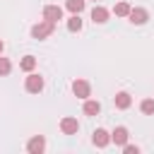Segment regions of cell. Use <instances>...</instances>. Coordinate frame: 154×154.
I'll use <instances>...</instances> for the list:
<instances>
[{
	"label": "cell",
	"mask_w": 154,
	"mask_h": 154,
	"mask_svg": "<svg viewBox=\"0 0 154 154\" xmlns=\"http://www.w3.org/2000/svg\"><path fill=\"white\" fill-rule=\"evenodd\" d=\"M53 31H55V24H53V22H48V19H43V22H38V24H34V26H31V36H34V38H38V41H41V38H48Z\"/></svg>",
	"instance_id": "1"
},
{
	"label": "cell",
	"mask_w": 154,
	"mask_h": 154,
	"mask_svg": "<svg viewBox=\"0 0 154 154\" xmlns=\"http://www.w3.org/2000/svg\"><path fill=\"white\" fill-rule=\"evenodd\" d=\"M24 87H26V91H29V94H38V91L43 89V77H41V75L29 72V77H26V82H24Z\"/></svg>",
	"instance_id": "2"
},
{
	"label": "cell",
	"mask_w": 154,
	"mask_h": 154,
	"mask_svg": "<svg viewBox=\"0 0 154 154\" xmlns=\"http://www.w3.org/2000/svg\"><path fill=\"white\" fill-rule=\"evenodd\" d=\"M72 91H75V96H77V99H89L91 87H89V82H87V79H75V82H72Z\"/></svg>",
	"instance_id": "3"
},
{
	"label": "cell",
	"mask_w": 154,
	"mask_h": 154,
	"mask_svg": "<svg viewBox=\"0 0 154 154\" xmlns=\"http://www.w3.org/2000/svg\"><path fill=\"white\" fill-rule=\"evenodd\" d=\"M43 19L58 24V22L63 19V7H58V5H46V7H43Z\"/></svg>",
	"instance_id": "4"
},
{
	"label": "cell",
	"mask_w": 154,
	"mask_h": 154,
	"mask_svg": "<svg viewBox=\"0 0 154 154\" xmlns=\"http://www.w3.org/2000/svg\"><path fill=\"white\" fill-rule=\"evenodd\" d=\"M128 17H130V22H132V24H137V26H140V24H144V22L149 19V12H147L144 7H132Z\"/></svg>",
	"instance_id": "5"
},
{
	"label": "cell",
	"mask_w": 154,
	"mask_h": 154,
	"mask_svg": "<svg viewBox=\"0 0 154 154\" xmlns=\"http://www.w3.org/2000/svg\"><path fill=\"white\" fill-rule=\"evenodd\" d=\"M60 130H63V135H75L77 130H79V123H77V118H63L60 120Z\"/></svg>",
	"instance_id": "6"
},
{
	"label": "cell",
	"mask_w": 154,
	"mask_h": 154,
	"mask_svg": "<svg viewBox=\"0 0 154 154\" xmlns=\"http://www.w3.org/2000/svg\"><path fill=\"white\" fill-rule=\"evenodd\" d=\"M91 142H94L96 147H106V144L111 142V132H106L103 128H96L94 135H91Z\"/></svg>",
	"instance_id": "7"
},
{
	"label": "cell",
	"mask_w": 154,
	"mask_h": 154,
	"mask_svg": "<svg viewBox=\"0 0 154 154\" xmlns=\"http://www.w3.org/2000/svg\"><path fill=\"white\" fill-rule=\"evenodd\" d=\"M26 149H29L31 154H41V152L46 149V140H43V135H36V137H31V140L26 142Z\"/></svg>",
	"instance_id": "8"
},
{
	"label": "cell",
	"mask_w": 154,
	"mask_h": 154,
	"mask_svg": "<svg viewBox=\"0 0 154 154\" xmlns=\"http://www.w3.org/2000/svg\"><path fill=\"white\" fill-rule=\"evenodd\" d=\"M128 135H130V132H128V128H123V125H118V128H116V130L111 132V142H116L118 147H123V144L128 142Z\"/></svg>",
	"instance_id": "9"
},
{
	"label": "cell",
	"mask_w": 154,
	"mask_h": 154,
	"mask_svg": "<svg viewBox=\"0 0 154 154\" xmlns=\"http://www.w3.org/2000/svg\"><path fill=\"white\" fill-rule=\"evenodd\" d=\"M91 19H94V24H106V22H108V10L101 7V5H96V7L91 10Z\"/></svg>",
	"instance_id": "10"
},
{
	"label": "cell",
	"mask_w": 154,
	"mask_h": 154,
	"mask_svg": "<svg viewBox=\"0 0 154 154\" xmlns=\"http://www.w3.org/2000/svg\"><path fill=\"white\" fill-rule=\"evenodd\" d=\"M130 106H132V96H130L128 91H118V94H116V108L125 111V108H130Z\"/></svg>",
	"instance_id": "11"
},
{
	"label": "cell",
	"mask_w": 154,
	"mask_h": 154,
	"mask_svg": "<svg viewBox=\"0 0 154 154\" xmlns=\"http://www.w3.org/2000/svg\"><path fill=\"white\" fill-rule=\"evenodd\" d=\"M99 111H101V103H99V101L84 99V113H87V116H99Z\"/></svg>",
	"instance_id": "12"
},
{
	"label": "cell",
	"mask_w": 154,
	"mask_h": 154,
	"mask_svg": "<svg viewBox=\"0 0 154 154\" xmlns=\"http://www.w3.org/2000/svg\"><path fill=\"white\" fill-rule=\"evenodd\" d=\"M84 5H87V0H67V2H65V7H67L72 14H79V12L84 10Z\"/></svg>",
	"instance_id": "13"
},
{
	"label": "cell",
	"mask_w": 154,
	"mask_h": 154,
	"mask_svg": "<svg viewBox=\"0 0 154 154\" xmlns=\"http://www.w3.org/2000/svg\"><path fill=\"white\" fill-rule=\"evenodd\" d=\"M19 67H22L24 72H31V70L36 67V58H34V55H24V58L19 60Z\"/></svg>",
	"instance_id": "14"
},
{
	"label": "cell",
	"mask_w": 154,
	"mask_h": 154,
	"mask_svg": "<svg viewBox=\"0 0 154 154\" xmlns=\"http://www.w3.org/2000/svg\"><path fill=\"white\" fill-rule=\"evenodd\" d=\"M130 10H132V7H130L128 2H118V5L113 7V12H116L118 17H128V14H130Z\"/></svg>",
	"instance_id": "15"
},
{
	"label": "cell",
	"mask_w": 154,
	"mask_h": 154,
	"mask_svg": "<svg viewBox=\"0 0 154 154\" xmlns=\"http://www.w3.org/2000/svg\"><path fill=\"white\" fill-rule=\"evenodd\" d=\"M67 29H70V31H79V29H82V19H79V14H72V17L67 19Z\"/></svg>",
	"instance_id": "16"
},
{
	"label": "cell",
	"mask_w": 154,
	"mask_h": 154,
	"mask_svg": "<svg viewBox=\"0 0 154 154\" xmlns=\"http://www.w3.org/2000/svg\"><path fill=\"white\" fill-rule=\"evenodd\" d=\"M140 111H142L144 116H152V113H154V99H144V101L140 103Z\"/></svg>",
	"instance_id": "17"
},
{
	"label": "cell",
	"mask_w": 154,
	"mask_h": 154,
	"mask_svg": "<svg viewBox=\"0 0 154 154\" xmlns=\"http://www.w3.org/2000/svg\"><path fill=\"white\" fill-rule=\"evenodd\" d=\"M10 70H12V63L7 58H2V53H0V75H10Z\"/></svg>",
	"instance_id": "18"
},
{
	"label": "cell",
	"mask_w": 154,
	"mask_h": 154,
	"mask_svg": "<svg viewBox=\"0 0 154 154\" xmlns=\"http://www.w3.org/2000/svg\"><path fill=\"white\" fill-rule=\"evenodd\" d=\"M123 149H125V154H137V152H140L137 147H132V144H128V142L123 144Z\"/></svg>",
	"instance_id": "19"
},
{
	"label": "cell",
	"mask_w": 154,
	"mask_h": 154,
	"mask_svg": "<svg viewBox=\"0 0 154 154\" xmlns=\"http://www.w3.org/2000/svg\"><path fill=\"white\" fill-rule=\"evenodd\" d=\"M2 48H5V43H2V38H0V53H2Z\"/></svg>",
	"instance_id": "20"
},
{
	"label": "cell",
	"mask_w": 154,
	"mask_h": 154,
	"mask_svg": "<svg viewBox=\"0 0 154 154\" xmlns=\"http://www.w3.org/2000/svg\"><path fill=\"white\" fill-rule=\"evenodd\" d=\"M94 2H96V0H94Z\"/></svg>",
	"instance_id": "21"
}]
</instances>
